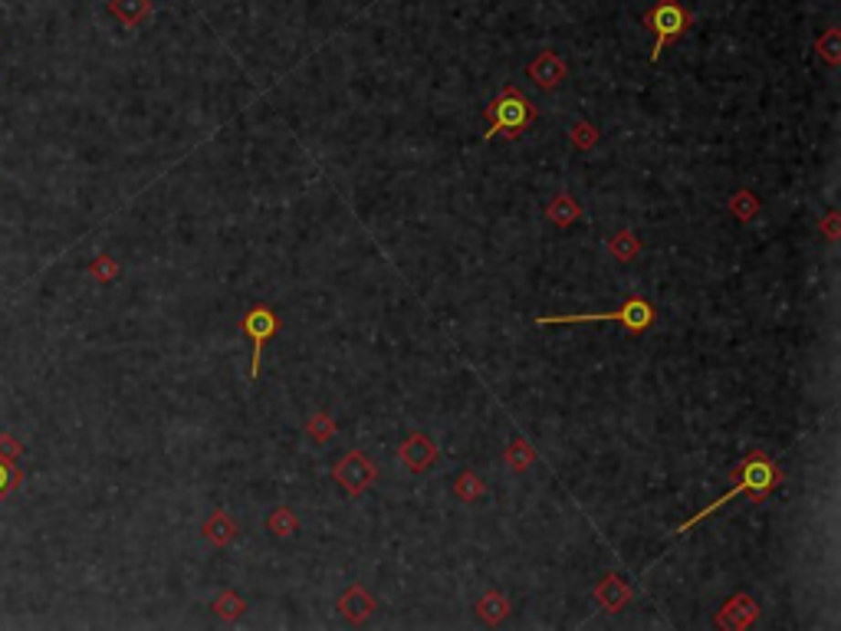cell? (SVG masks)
<instances>
[{"label":"cell","instance_id":"cell-19","mask_svg":"<svg viewBox=\"0 0 841 631\" xmlns=\"http://www.w3.org/2000/svg\"><path fill=\"white\" fill-rule=\"evenodd\" d=\"M815 57L822 59V63L828 66H838L841 63V33L838 26H828L822 37L815 40Z\"/></svg>","mask_w":841,"mask_h":631},{"label":"cell","instance_id":"cell-24","mask_svg":"<svg viewBox=\"0 0 841 631\" xmlns=\"http://www.w3.org/2000/svg\"><path fill=\"white\" fill-rule=\"evenodd\" d=\"M306 431H310V437L316 444H329L335 437V431H339V425L332 421L329 411H316V415L310 418V425H306Z\"/></svg>","mask_w":841,"mask_h":631},{"label":"cell","instance_id":"cell-17","mask_svg":"<svg viewBox=\"0 0 841 631\" xmlns=\"http://www.w3.org/2000/svg\"><path fill=\"white\" fill-rule=\"evenodd\" d=\"M608 254H612L618 263H631L637 254H641V240H637L635 230H618V234L608 240Z\"/></svg>","mask_w":841,"mask_h":631},{"label":"cell","instance_id":"cell-16","mask_svg":"<svg viewBox=\"0 0 841 631\" xmlns=\"http://www.w3.org/2000/svg\"><path fill=\"white\" fill-rule=\"evenodd\" d=\"M477 612H480V618L487 625H499L503 618L510 615V599L503 595V592H487L480 602H477Z\"/></svg>","mask_w":841,"mask_h":631},{"label":"cell","instance_id":"cell-13","mask_svg":"<svg viewBox=\"0 0 841 631\" xmlns=\"http://www.w3.org/2000/svg\"><path fill=\"white\" fill-rule=\"evenodd\" d=\"M155 4L152 0H109V14L122 26H142L152 16Z\"/></svg>","mask_w":841,"mask_h":631},{"label":"cell","instance_id":"cell-12","mask_svg":"<svg viewBox=\"0 0 841 631\" xmlns=\"http://www.w3.org/2000/svg\"><path fill=\"white\" fill-rule=\"evenodd\" d=\"M237 533H240V526H237V520L230 517L227 510L224 507H217L211 513V517L205 520V526H201V536H205L211 546H217V550H224V546H230V542L237 540Z\"/></svg>","mask_w":841,"mask_h":631},{"label":"cell","instance_id":"cell-28","mask_svg":"<svg viewBox=\"0 0 841 631\" xmlns=\"http://www.w3.org/2000/svg\"><path fill=\"white\" fill-rule=\"evenodd\" d=\"M818 227L825 230V234H828V240H838V214L832 211V214H828V217H825V221L818 224Z\"/></svg>","mask_w":841,"mask_h":631},{"label":"cell","instance_id":"cell-10","mask_svg":"<svg viewBox=\"0 0 841 631\" xmlns=\"http://www.w3.org/2000/svg\"><path fill=\"white\" fill-rule=\"evenodd\" d=\"M375 605H378L375 595H368L362 583H352L349 589H345L342 599H339V612H342V618H345V622H352V625L365 622V618L375 612Z\"/></svg>","mask_w":841,"mask_h":631},{"label":"cell","instance_id":"cell-1","mask_svg":"<svg viewBox=\"0 0 841 631\" xmlns=\"http://www.w3.org/2000/svg\"><path fill=\"white\" fill-rule=\"evenodd\" d=\"M783 484V470H779V464L773 457H769L766 451H750L740 464H736L733 470V487H730L720 500H713L710 507H703L700 513H694L690 520H684V523L678 526V533H690L697 523H703V520L710 517V513H717V510H723L727 503H733L736 497H752V500H766L769 493L776 490V487Z\"/></svg>","mask_w":841,"mask_h":631},{"label":"cell","instance_id":"cell-21","mask_svg":"<svg viewBox=\"0 0 841 631\" xmlns=\"http://www.w3.org/2000/svg\"><path fill=\"white\" fill-rule=\"evenodd\" d=\"M730 214H733L736 221H752L756 214H760V197L752 195L750 188H740L733 197H730Z\"/></svg>","mask_w":841,"mask_h":631},{"label":"cell","instance_id":"cell-11","mask_svg":"<svg viewBox=\"0 0 841 631\" xmlns=\"http://www.w3.org/2000/svg\"><path fill=\"white\" fill-rule=\"evenodd\" d=\"M631 599H635L631 585L625 583L621 575H615V573L602 575V583L595 585V602L604 608V612H621V608L628 605Z\"/></svg>","mask_w":841,"mask_h":631},{"label":"cell","instance_id":"cell-3","mask_svg":"<svg viewBox=\"0 0 841 631\" xmlns=\"http://www.w3.org/2000/svg\"><path fill=\"white\" fill-rule=\"evenodd\" d=\"M540 326H592V322H618L628 336H641L654 326V306L647 303L645 296H631L618 306L615 312H585V316H540Z\"/></svg>","mask_w":841,"mask_h":631},{"label":"cell","instance_id":"cell-26","mask_svg":"<svg viewBox=\"0 0 841 631\" xmlns=\"http://www.w3.org/2000/svg\"><path fill=\"white\" fill-rule=\"evenodd\" d=\"M20 484H24V474L16 470V460L0 457V503H4V497H10L14 490H20Z\"/></svg>","mask_w":841,"mask_h":631},{"label":"cell","instance_id":"cell-5","mask_svg":"<svg viewBox=\"0 0 841 631\" xmlns=\"http://www.w3.org/2000/svg\"><path fill=\"white\" fill-rule=\"evenodd\" d=\"M279 326H283V322H279V316L267 303H257V306H250V310L244 312V320H240V332H244V336H250V342H254V359H250V372H247L250 378L260 375L263 345L277 336Z\"/></svg>","mask_w":841,"mask_h":631},{"label":"cell","instance_id":"cell-8","mask_svg":"<svg viewBox=\"0 0 841 631\" xmlns=\"http://www.w3.org/2000/svg\"><path fill=\"white\" fill-rule=\"evenodd\" d=\"M526 76H530V82L536 86V89L549 92V89H556V86H562V82L569 79V63L559 57L556 49H542L540 57L526 66Z\"/></svg>","mask_w":841,"mask_h":631},{"label":"cell","instance_id":"cell-7","mask_svg":"<svg viewBox=\"0 0 841 631\" xmlns=\"http://www.w3.org/2000/svg\"><path fill=\"white\" fill-rule=\"evenodd\" d=\"M756 618H760V602L752 599L750 592H736V595H730V599L717 608V625L727 631L752 628Z\"/></svg>","mask_w":841,"mask_h":631},{"label":"cell","instance_id":"cell-14","mask_svg":"<svg viewBox=\"0 0 841 631\" xmlns=\"http://www.w3.org/2000/svg\"><path fill=\"white\" fill-rule=\"evenodd\" d=\"M546 217H549L552 224H556V227L565 230V227H572V224H575V221L582 217V207H579V201H575V197L569 195V191H562V195H556L552 201H549Z\"/></svg>","mask_w":841,"mask_h":631},{"label":"cell","instance_id":"cell-2","mask_svg":"<svg viewBox=\"0 0 841 631\" xmlns=\"http://www.w3.org/2000/svg\"><path fill=\"white\" fill-rule=\"evenodd\" d=\"M483 112H487L483 139H507V142L520 139L536 122V115H540L520 86H503V92H497Z\"/></svg>","mask_w":841,"mask_h":631},{"label":"cell","instance_id":"cell-23","mask_svg":"<svg viewBox=\"0 0 841 631\" xmlns=\"http://www.w3.org/2000/svg\"><path fill=\"white\" fill-rule=\"evenodd\" d=\"M569 142L575 152H592L598 145V129L592 122H585V119H579V122H572Z\"/></svg>","mask_w":841,"mask_h":631},{"label":"cell","instance_id":"cell-15","mask_svg":"<svg viewBox=\"0 0 841 631\" xmlns=\"http://www.w3.org/2000/svg\"><path fill=\"white\" fill-rule=\"evenodd\" d=\"M503 460H507L510 470L523 474V470H530L532 464H536V451H532V444L526 441V437H513V441L507 444V451H503Z\"/></svg>","mask_w":841,"mask_h":631},{"label":"cell","instance_id":"cell-20","mask_svg":"<svg viewBox=\"0 0 841 631\" xmlns=\"http://www.w3.org/2000/svg\"><path fill=\"white\" fill-rule=\"evenodd\" d=\"M487 493V484H483L480 477L474 474V470H464V474L454 480V497L464 503H477Z\"/></svg>","mask_w":841,"mask_h":631},{"label":"cell","instance_id":"cell-6","mask_svg":"<svg viewBox=\"0 0 841 631\" xmlns=\"http://www.w3.org/2000/svg\"><path fill=\"white\" fill-rule=\"evenodd\" d=\"M332 477H335V484L342 487V490L349 493L352 500H359L362 493H365L368 487L375 484L378 468H375V464H372V460H368L362 451H349L345 457L335 460Z\"/></svg>","mask_w":841,"mask_h":631},{"label":"cell","instance_id":"cell-22","mask_svg":"<svg viewBox=\"0 0 841 631\" xmlns=\"http://www.w3.org/2000/svg\"><path fill=\"white\" fill-rule=\"evenodd\" d=\"M214 612L224 618V622H237L240 615L247 612V599L244 595H237V592H221L217 599H214Z\"/></svg>","mask_w":841,"mask_h":631},{"label":"cell","instance_id":"cell-4","mask_svg":"<svg viewBox=\"0 0 841 631\" xmlns=\"http://www.w3.org/2000/svg\"><path fill=\"white\" fill-rule=\"evenodd\" d=\"M641 24L647 26V30L654 33V47H651V63H657L661 59V53L670 47V43H678L680 37H684L690 26H694V14L680 4V0H657L651 10H647L645 16H641Z\"/></svg>","mask_w":841,"mask_h":631},{"label":"cell","instance_id":"cell-27","mask_svg":"<svg viewBox=\"0 0 841 631\" xmlns=\"http://www.w3.org/2000/svg\"><path fill=\"white\" fill-rule=\"evenodd\" d=\"M24 454V444L16 441L14 435H0V457H7V460H16Z\"/></svg>","mask_w":841,"mask_h":631},{"label":"cell","instance_id":"cell-9","mask_svg":"<svg viewBox=\"0 0 841 631\" xmlns=\"http://www.w3.org/2000/svg\"><path fill=\"white\" fill-rule=\"evenodd\" d=\"M398 457H401V464L408 468V474H425L427 468L437 464L441 451H437V444H434L425 431H411V435L405 437V444L398 447Z\"/></svg>","mask_w":841,"mask_h":631},{"label":"cell","instance_id":"cell-25","mask_svg":"<svg viewBox=\"0 0 841 631\" xmlns=\"http://www.w3.org/2000/svg\"><path fill=\"white\" fill-rule=\"evenodd\" d=\"M119 273H122V267H119V260L109 254H99L96 260L89 263V277L96 279V283H112V279H119Z\"/></svg>","mask_w":841,"mask_h":631},{"label":"cell","instance_id":"cell-18","mask_svg":"<svg viewBox=\"0 0 841 631\" xmlns=\"http://www.w3.org/2000/svg\"><path fill=\"white\" fill-rule=\"evenodd\" d=\"M267 530H270L277 540H289V536L300 530V517H296L289 507H277L270 517H267Z\"/></svg>","mask_w":841,"mask_h":631}]
</instances>
